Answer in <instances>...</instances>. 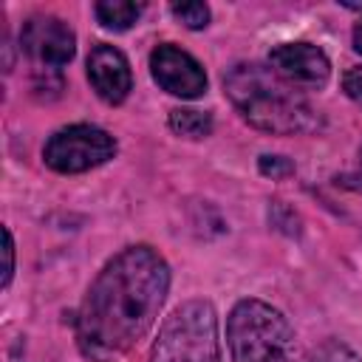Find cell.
I'll use <instances>...</instances> for the list:
<instances>
[{
	"instance_id": "cell-3",
	"label": "cell",
	"mask_w": 362,
	"mask_h": 362,
	"mask_svg": "<svg viewBox=\"0 0 362 362\" xmlns=\"http://www.w3.org/2000/svg\"><path fill=\"white\" fill-rule=\"evenodd\" d=\"M232 362H305L288 320L269 303L246 297L226 320Z\"/></svg>"
},
{
	"instance_id": "cell-8",
	"label": "cell",
	"mask_w": 362,
	"mask_h": 362,
	"mask_svg": "<svg viewBox=\"0 0 362 362\" xmlns=\"http://www.w3.org/2000/svg\"><path fill=\"white\" fill-rule=\"evenodd\" d=\"M272 71L294 88H322L331 76L328 57L311 42H283L269 51Z\"/></svg>"
},
{
	"instance_id": "cell-13",
	"label": "cell",
	"mask_w": 362,
	"mask_h": 362,
	"mask_svg": "<svg viewBox=\"0 0 362 362\" xmlns=\"http://www.w3.org/2000/svg\"><path fill=\"white\" fill-rule=\"evenodd\" d=\"M311 362H362L345 342L339 339H328L317 348V354L311 356Z\"/></svg>"
},
{
	"instance_id": "cell-4",
	"label": "cell",
	"mask_w": 362,
	"mask_h": 362,
	"mask_svg": "<svg viewBox=\"0 0 362 362\" xmlns=\"http://www.w3.org/2000/svg\"><path fill=\"white\" fill-rule=\"evenodd\" d=\"M150 362H221L218 314L206 300L181 303L158 328Z\"/></svg>"
},
{
	"instance_id": "cell-2",
	"label": "cell",
	"mask_w": 362,
	"mask_h": 362,
	"mask_svg": "<svg viewBox=\"0 0 362 362\" xmlns=\"http://www.w3.org/2000/svg\"><path fill=\"white\" fill-rule=\"evenodd\" d=\"M223 88L235 110L257 130L294 136L322 127L320 110L272 68L257 62H238L223 74Z\"/></svg>"
},
{
	"instance_id": "cell-19",
	"label": "cell",
	"mask_w": 362,
	"mask_h": 362,
	"mask_svg": "<svg viewBox=\"0 0 362 362\" xmlns=\"http://www.w3.org/2000/svg\"><path fill=\"white\" fill-rule=\"evenodd\" d=\"M359 175H362V150H359Z\"/></svg>"
},
{
	"instance_id": "cell-16",
	"label": "cell",
	"mask_w": 362,
	"mask_h": 362,
	"mask_svg": "<svg viewBox=\"0 0 362 362\" xmlns=\"http://www.w3.org/2000/svg\"><path fill=\"white\" fill-rule=\"evenodd\" d=\"M3 238H6V272H3V288H8L11 274H14V240H11V232H8V229H3Z\"/></svg>"
},
{
	"instance_id": "cell-17",
	"label": "cell",
	"mask_w": 362,
	"mask_h": 362,
	"mask_svg": "<svg viewBox=\"0 0 362 362\" xmlns=\"http://www.w3.org/2000/svg\"><path fill=\"white\" fill-rule=\"evenodd\" d=\"M354 48L362 54V25H356V28H354Z\"/></svg>"
},
{
	"instance_id": "cell-10",
	"label": "cell",
	"mask_w": 362,
	"mask_h": 362,
	"mask_svg": "<svg viewBox=\"0 0 362 362\" xmlns=\"http://www.w3.org/2000/svg\"><path fill=\"white\" fill-rule=\"evenodd\" d=\"M96 20L110 28V31H127L139 14H141V6L139 3H130V0H102L96 3Z\"/></svg>"
},
{
	"instance_id": "cell-14",
	"label": "cell",
	"mask_w": 362,
	"mask_h": 362,
	"mask_svg": "<svg viewBox=\"0 0 362 362\" xmlns=\"http://www.w3.org/2000/svg\"><path fill=\"white\" fill-rule=\"evenodd\" d=\"M260 173L269 175V178H286L294 173V164L286 158V156H260Z\"/></svg>"
},
{
	"instance_id": "cell-1",
	"label": "cell",
	"mask_w": 362,
	"mask_h": 362,
	"mask_svg": "<svg viewBox=\"0 0 362 362\" xmlns=\"http://www.w3.org/2000/svg\"><path fill=\"white\" fill-rule=\"evenodd\" d=\"M167 291L170 266L153 246H127L110 257L90 283L74 320L82 356L93 362L124 356L156 322Z\"/></svg>"
},
{
	"instance_id": "cell-15",
	"label": "cell",
	"mask_w": 362,
	"mask_h": 362,
	"mask_svg": "<svg viewBox=\"0 0 362 362\" xmlns=\"http://www.w3.org/2000/svg\"><path fill=\"white\" fill-rule=\"evenodd\" d=\"M342 90L356 102L362 105V68H351L342 74Z\"/></svg>"
},
{
	"instance_id": "cell-11",
	"label": "cell",
	"mask_w": 362,
	"mask_h": 362,
	"mask_svg": "<svg viewBox=\"0 0 362 362\" xmlns=\"http://www.w3.org/2000/svg\"><path fill=\"white\" fill-rule=\"evenodd\" d=\"M170 127L184 139H204L212 133V116L206 110L175 107L170 110Z\"/></svg>"
},
{
	"instance_id": "cell-7",
	"label": "cell",
	"mask_w": 362,
	"mask_h": 362,
	"mask_svg": "<svg viewBox=\"0 0 362 362\" xmlns=\"http://www.w3.org/2000/svg\"><path fill=\"white\" fill-rule=\"evenodd\" d=\"M150 74L167 93L181 96V99H198L206 90V74H204L201 62L173 42L153 48Z\"/></svg>"
},
{
	"instance_id": "cell-18",
	"label": "cell",
	"mask_w": 362,
	"mask_h": 362,
	"mask_svg": "<svg viewBox=\"0 0 362 362\" xmlns=\"http://www.w3.org/2000/svg\"><path fill=\"white\" fill-rule=\"evenodd\" d=\"M342 6H348V8H354V11H362V3H342Z\"/></svg>"
},
{
	"instance_id": "cell-5",
	"label": "cell",
	"mask_w": 362,
	"mask_h": 362,
	"mask_svg": "<svg viewBox=\"0 0 362 362\" xmlns=\"http://www.w3.org/2000/svg\"><path fill=\"white\" fill-rule=\"evenodd\" d=\"M116 156V139L96 124L59 127L42 147V158L54 173H85Z\"/></svg>"
},
{
	"instance_id": "cell-6",
	"label": "cell",
	"mask_w": 362,
	"mask_h": 362,
	"mask_svg": "<svg viewBox=\"0 0 362 362\" xmlns=\"http://www.w3.org/2000/svg\"><path fill=\"white\" fill-rule=\"evenodd\" d=\"M20 48L42 68H62L76 54V37L65 20L54 14H34L20 28Z\"/></svg>"
},
{
	"instance_id": "cell-12",
	"label": "cell",
	"mask_w": 362,
	"mask_h": 362,
	"mask_svg": "<svg viewBox=\"0 0 362 362\" xmlns=\"http://www.w3.org/2000/svg\"><path fill=\"white\" fill-rule=\"evenodd\" d=\"M170 11L187 28H204L209 23V6L206 3H195V0H189V3H173Z\"/></svg>"
},
{
	"instance_id": "cell-9",
	"label": "cell",
	"mask_w": 362,
	"mask_h": 362,
	"mask_svg": "<svg viewBox=\"0 0 362 362\" xmlns=\"http://www.w3.org/2000/svg\"><path fill=\"white\" fill-rule=\"evenodd\" d=\"M88 79L93 85V90L99 93V99H105L107 105H119L127 99L130 88H133V74H130V62L127 57L107 45L99 42L90 48L88 54Z\"/></svg>"
}]
</instances>
